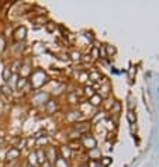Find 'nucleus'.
Instances as JSON below:
<instances>
[{"label": "nucleus", "instance_id": "nucleus-1", "mask_svg": "<svg viewBox=\"0 0 159 167\" xmlns=\"http://www.w3.org/2000/svg\"><path fill=\"white\" fill-rule=\"evenodd\" d=\"M107 51L108 54H114V48H111V46H107Z\"/></svg>", "mask_w": 159, "mask_h": 167}]
</instances>
